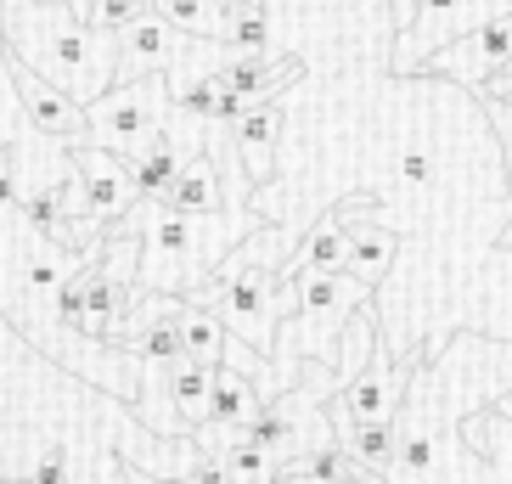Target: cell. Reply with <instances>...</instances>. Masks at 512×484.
I'll list each match as a JSON object with an SVG mask.
<instances>
[{"mask_svg": "<svg viewBox=\"0 0 512 484\" xmlns=\"http://www.w3.org/2000/svg\"><path fill=\"white\" fill-rule=\"evenodd\" d=\"M152 17H164L186 40H220L231 6H220V0H152Z\"/></svg>", "mask_w": 512, "mask_h": 484, "instance_id": "cell-14", "label": "cell"}, {"mask_svg": "<svg viewBox=\"0 0 512 484\" xmlns=\"http://www.w3.org/2000/svg\"><path fill=\"white\" fill-rule=\"evenodd\" d=\"M46 6H62V0H46Z\"/></svg>", "mask_w": 512, "mask_h": 484, "instance_id": "cell-29", "label": "cell"}, {"mask_svg": "<svg viewBox=\"0 0 512 484\" xmlns=\"http://www.w3.org/2000/svg\"><path fill=\"white\" fill-rule=\"evenodd\" d=\"M282 124H287V91L254 102L248 113H242V124L231 130L237 158H242V169H248V181L254 186H265L276 175V141H282Z\"/></svg>", "mask_w": 512, "mask_h": 484, "instance_id": "cell-9", "label": "cell"}, {"mask_svg": "<svg viewBox=\"0 0 512 484\" xmlns=\"http://www.w3.org/2000/svg\"><path fill=\"white\" fill-rule=\"evenodd\" d=\"M226 462L231 484H276V462L265 451H254V445H242V439H226V451H209Z\"/></svg>", "mask_w": 512, "mask_h": 484, "instance_id": "cell-18", "label": "cell"}, {"mask_svg": "<svg viewBox=\"0 0 512 484\" xmlns=\"http://www.w3.org/2000/svg\"><path fill=\"white\" fill-rule=\"evenodd\" d=\"M169 102H175V85L164 74L158 79H136V85H113L107 96H96L85 107V124H91V147L113 152L124 164H136L147 147L164 141V119Z\"/></svg>", "mask_w": 512, "mask_h": 484, "instance_id": "cell-3", "label": "cell"}, {"mask_svg": "<svg viewBox=\"0 0 512 484\" xmlns=\"http://www.w3.org/2000/svg\"><path fill=\"white\" fill-rule=\"evenodd\" d=\"M158 209H169V214H226L231 209V197H226V181H220V169H214V158H209V147H197L192 158H186V169H181V181L169 186V197L158 203Z\"/></svg>", "mask_w": 512, "mask_h": 484, "instance_id": "cell-12", "label": "cell"}, {"mask_svg": "<svg viewBox=\"0 0 512 484\" xmlns=\"http://www.w3.org/2000/svg\"><path fill=\"white\" fill-rule=\"evenodd\" d=\"M220 46H226L231 57H265V46H271V23H265V6H254V0L231 6Z\"/></svg>", "mask_w": 512, "mask_h": 484, "instance_id": "cell-17", "label": "cell"}, {"mask_svg": "<svg viewBox=\"0 0 512 484\" xmlns=\"http://www.w3.org/2000/svg\"><path fill=\"white\" fill-rule=\"evenodd\" d=\"M29 484H74V473H68V451H62V445H51V451L34 462Z\"/></svg>", "mask_w": 512, "mask_h": 484, "instance_id": "cell-20", "label": "cell"}, {"mask_svg": "<svg viewBox=\"0 0 512 484\" xmlns=\"http://www.w3.org/2000/svg\"><path fill=\"white\" fill-rule=\"evenodd\" d=\"M6 62H12L17 102H23V113H29V130H34V136L57 141L62 152L91 147V124H85V107H79L68 91H57L51 79H40V74L29 68V62H17L12 51H6Z\"/></svg>", "mask_w": 512, "mask_h": 484, "instance_id": "cell-5", "label": "cell"}, {"mask_svg": "<svg viewBox=\"0 0 512 484\" xmlns=\"http://www.w3.org/2000/svg\"><path fill=\"white\" fill-rule=\"evenodd\" d=\"M349 271V231L338 226V220H321V226L304 231V242L287 254V265L276 271V282H282L287 293L299 288V282H316V276H338Z\"/></svg>", "mask_w": 512, "mask_h": 484, "instance_id": "cell-10", "label": "cell"}, {"mask_svg": "<svg viewBox=\"0 0 512 484\" xmlns=\"http://www.w3.org/2000/svg\"><path fill=\"white\" fill-rule=\"evenodd\" d=\"M512 62V12H496L484 29H473L467 40H456V46L434 51V57L422 62V74H445V79H462V85H473L479 91L490 74H501Z\"/></svg>", "mask_w": 512, "mask_h": 484, "instance_id": "cell-7", "label": "cell"}, {"mask_svg": "<svg viewBox=\"0 0 512 484\" xmlns=\"http://www.w3.org/2000/svg\"><path fill=\"white\" fill-rule=\"evenodd\" d=\"M299 74H304L299 57H271V51L265 57H226L220 62V85H231L248 107L265 102V96H282L287 85H299Z\"/></svg>", "mask_w": 512, "mask_h": 484, "instance_id": "cell-11", "label": "cell"}, {"mask_svg": "<svg viewBox=\"0 0 512 484\" xmlns=\"http://www.w3.org/2000/svg\"><path fill=\"white\" fill-rule=\"evenodd\" d=\"M147 226H141V271H158V259H164L169 271L181 276V282H197L203 271H220V259H226V248L248 231H265L259 220H248V214H169V209H147L141 214Z\"/></svg>", "mask_w": 512, "mask_h": 484, "instance_id": "cell-2", "label": "cell"}, {"mask_svg": "<svg viewBox=\"0 0 512 484\" xmlns=\"http://www.w3.org/2000/svg\"><path fill=\"white\" fill-rule=\"evenodd\" d=\"M181 338H186V361L203 366V372H220V361H226V321L214 316V310H203V304H186L181 316Z\"/></svg>", "mask_w": 512, "mask_h": 484, "instance_id": "cell-16", "label": "cell"}, {"mask_svg": "<svg viewBox=\"0 0 512 484\" xmlns=\"http://www.w3.org/2000/svg\"><path fill=\"white\" fill-rule=\"evenodd\" d=\"M12 152H17V147H6V141H0V164H6V158H12Z\"/></svg>", "mask_w": 512, "mask_h": 484, "instance_id": "cell-26", "label": "cell"}, {"mask_svg": "<svg viewBox=\"0 0 512 484\" xmlns=\"http://www.w3.org/2000/svg\"><path fill=\"white\" fill-rule=\"evenodd\" d=\"M496 248H507V254H512V214H507V226L496 231Z\"/></svg>", "mask_w": 512, "mask_h": 484, "instance_id": "cell-25", "label": "cell"}, {"mask_svg": "<svg viewBox=\"0 0 512 484\" xmlns=\"http://www.w3.org/2000/svg\"><path fill=\"white\" fill-rule=\"evenodd\" d=\"M181 484H231V473H226V462H220V456H203V462H197Z\"/></svg>", "mask_w": 512, "mask_h": 484, "instance_id": "cell-22", "label": "cell"}, {"mask_svg": "<svg viewBox=\"0 0 512 484\" xmlns=\"http://www.w3.org/2000/svg\"><path fill=\"white\" fill-rule=\"evenodd\" d=\"M394 175H400V181H411V186H428L434 181V158H428V152H400V158H394Z\"/></svg>", "mask_w": 512, "mask_h": 484, "instance_id": "cell-21", "label": "cell"}, {"mask_svg": "<svg viewBox=\"0 0 512 484\" xmlns=\"http://www.w3.org/2000/svg\"><path fill=\"white\" fill-rule=\"evenodd\" d=\"M394 23H400V29H411V0H394Z\"/></svg>", "mask_w": 512, "mask_h": 484, "instance_id": "cell-24", "label": "cell"}, {"mask_svg": "<svg viewBox=\"0 0 512 484\" xmlns=\"http://www.w3.org/2000/svg\"><path fill=\"white\" fill-rule=\"evenodd\" d=\"M186 51V34H175L164 17H141L136 29L119 34V79L113 85H136V79L175 74V57Z\"/></svg>", "mask_w": 512, "mask_h": 484, "instance_id": "cell-8", "label": "cell"}, {"mask_svg": "<svg viewBox=\"0 0 512 484\" xmlns=\"http://www.w3.org/2000/svg\"><path fill=\"white\" fill-rule=\"evenodd\" d=\"M62 6H68V12H74L79 23H85V29H91V17H96V0H62Z\"/></svg>", "mask_w": 512, "mask_h": 484, "instance_id": "cell-23", "label": "cell"}, {"mask_svg": "<svg viewBox=\"0 0 512 484\" xmlns=\"http://www.w3.org/2000/svg\"><path fill=\"white\" fill-rule=\"evenodd\" d=\"M411 378H417V361L394 366L389 338H377L372 361L361 366V378L344 383V389L327 400L332 439L349 434V428H366V423H394V417H400V406H406V394H411Z\"/></svg>", "mask_w": 512, "mask_h": 484, "instance_id": "cell-4", "label": "cell"}, {"mask_svg": "<svg viewBox=\"0 0 512 484\" xmlns=\"http://www.w3.org/2000/svg\"><path fill=\"white\" fill-rule=\"evenodd\" d=\"M276 484H310V479H276Z\"/></svg>", "mask_w": 512, "mask_h": 484, "instance_id": "cell-27", "label": "cell"}, {"mask_svg": "<svg viewBox=\"0 0 512 484\" xmlns=\"http://www.w3.org/2000/svg\"><path fill=\"white\" fill-rule=\"evenodd\" d=\"M74 169H79V181H85V209H91L96 237H107L119 220L136 214L141 192H136V181H130V164H124V158H113V152H102V147H74Z\"/></svg>", "mask_w": 512, "mask_h": 484, "instance_id": "cell-6", "label": "cell"}, {"mask_svg": "<svg viewBox=\"0 0 512 484\" xmlns=\"http://www.w3.org/2000/svg\"><path fill=\"white\" fill-rule=\"evenodd\" d=\"M181 169H186V152H175V141H158V147H147L136 158V164H130V181H136V192H141V203H152V209H158V203H164L169 197V186L181 181Z\"/></svg>", "mask_w": 512, "mask_h": 484, "instance_id": "cell-15", "label": "cell"}, {"mask_svg": "<svg viewBox=\"0 0 512 484\" xmlns=\"http://www.w3.org/2000/svg\"><path fill=\"white\" fill-rule=\"evenodd\" d=\"M141 17H152V0H96L91 29H102V34H124V29H136Z\"/></svg>", "mask_w": 512, "mask_h": 484, "instance_id": "cell-19", "label": "cell"}, {"mask_svg": "<svg viewBox=\"0 0 512 484\" xmlns=\"http://www.w3.org/2000/svg\"><path fill=\"white\" fill-rule=\"evenodd\" d=\"M0 484H6V479H0Z\"/></svg>", "mask_w": 512, "mask_h": 484, "instance_id": "cell-30", "label": "cell"}, {"mask_svg": "<svg viewBox=\"0 0 512 484\" xmlns=\"http://www.w3.org/2000/svg\"><path fill=\"white\" fill-rule=\"evenodd\" d=\"M259 400H265V394L242 378V372L220 366V372H214V394H209V434L237 439L242 428H248V417L259 411Z\"/></svg>", "mask_w": 512, "mask_h": 484, "instance_id": "cell-13", "label": "cell"}, {"mask_svg": "<svg viewBox=\"0 0 512 484\" xmlns=\"http://www.w3.org/2000/svg\"><path fill=\"white\" fill-rule=\"evenodd\" d=\"M0 34L17 62H29L40 79H51L57 91H68L79 107H91L96 96L113 91L119 79V34L85 29L68 6H46V0H0Z\"/></svg>", "mask_w": 512, "mask_h": 484, "instance_id": "cell-1", "label": "cell"}, {"mask_svg": "<svg viewBox=\"0 0 512 484\" xmlns=\"http://www.w3.org/2000/svg\"><path fill=\"white\" fill-rule=\"evenodd\" d=\"M501 411H507V417H512V400H507V406H501Z\"/></svg>", "mask_w": 512, "mask_h": 484, "instance_id": "cell-28", "label": "cell"}]
</instances>
